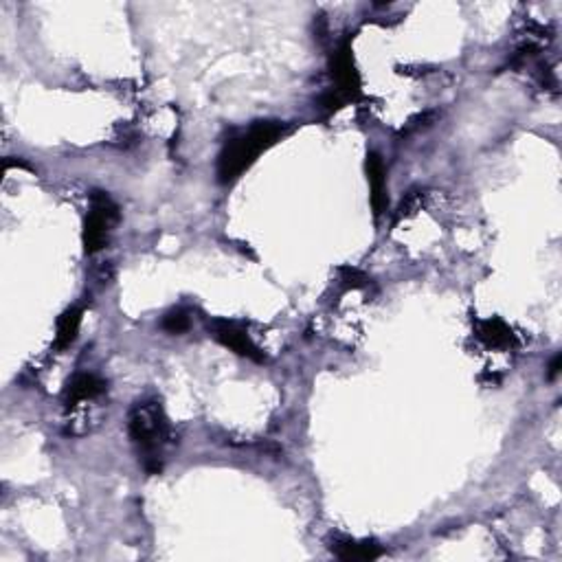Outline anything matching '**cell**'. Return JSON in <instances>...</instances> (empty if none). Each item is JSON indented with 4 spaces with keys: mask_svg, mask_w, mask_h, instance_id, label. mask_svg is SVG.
Returning a JSON list of instances; mask_svg holds the SVG:
<instances>
[{
    "mask_svg": "<svg viewBox=\"0 0 562 562\" xmlns=\"http://www.w3.org/2000/svg\"><path fill=\"white\" fill-rule=\"evenodd\" d=\"M283 135H286V126L281 121H257L249 130L229 138L218 154V183H235L255 163L257 157L275 146Z\"/></svg>",
    "mask_w": 562,
    "mask_h": 562,
    "instance_id": "1",
    "label": "cell"
},
{
    "mask_svg": "<svg viewBox=\"0 0 562 562\" xmlns=\"http://www.w3.org/2000/svg\"><path fill=\"white\" fill-rule=\"evenodd\" d=\"M128 431L146 473L158 475L163 470V448L171 440V428L163 406L157 400L135 404L128 417Z\"/></svg>",
    "mask_w": 562,
    "mask_h": 562,
    "instance_id": "2",
    "label": "cell"
},
{
    "mask_svg": "<svg viewBox=\"0 0 562 562\" xmlns=\"http://www.w3.org/2000/svg\"><path fill=\"white\" fill-rule=\"evenodd\" d=\"M121 213L117 202L106 194V191H93L90 194V205L88 213H86L84 220V250L88 255L99 253L104 250L110 242V233L115 229V224L119 222Z\"/></svg>",
    "mask_w": 562,
    "mask_h": 562,
    "instance_id": "3",
    "label": "cell"
},
{
    "mask_svg": "<svg viewBox=\"0 0 562 562\" xmlns=\"http://www.w3.org/2000/svg\"><path fill=\"white\" fill-rule=\"evenodd\" d=\"M330 68L332 77L336 82V93L342 99H356L361 97V73H358L354 53H352L350 42H342V45L332 53L330 57Z\"/></svg>",
    "mask_w": 562,
    "mask_h": 562,
    "instance_id": "4",
    "label": "cell"
},
{
    "mask_svg": "<svg viewBox=\"0 0 562 562\" xmlns=\"http://www.w3.org/2000/svg\"><path fill=\"white\" fill-rule=\"evenodd\" d=\"M209 332L220 345L229 347V350L235 352V354L249 358V361L255 363H264L266 356L260 347L250 341V336L246 334V330L240 328L238 323L227 319H211L209 321Z\"/></svg>",
    "mask_w": 562,
    "mask_h": 562,
    "instance_id": "5",
    "label": "cell"
},
{
    "mask_svg": "<svg viewBox=\"0 0 562 562\" xmlns=\"http://www.w3.org/2000/svg\"><path fill=\"white\" fill-rule=\"evenodd\" d=\"M106 392V383L95 373H77V376L68 380L64 387L62 403L66 409H77L79 404L88 403V400L99 398Z\"/></svg>",
    "mask_w": 562,
    "mask_h": 562,
    "instance_id": "6",
    "label": "cell"
},
{
    "mask_svg": "<svg viewBox=\"0 0 562 562\" xmlns=\"http://www.w3.org/2000/svg\"><path fill=\"white\" fill-rule=\"evenodd\" d=\"M367 180H369V200H372L373 216L380 218L387 211V176H384V163L376 152L367 154Z\"/></svg>",
    "mask_w": 562,
    "mask_h": 562,
    "instance_id": "7",
    "label": "cell"
},
{
    "mask_svg": "<svg viewBox=\"0 0 562 562\" xmlns=\"http://www.w3.org/2000/svg\"><path fill=\"white\" fill-rule=\"evenodd\" d=\"M330 549L336 558L347 562H367L383 556V547H380L376 540H354L347 536L332 538Z\"/></svg>",
    "mask_w": 562,
    "mask_h": 562,
    "instance_id": "8",
    "label": "cell"
},
{
    "mask_svg": "<svg viewBox=\"0 0 562 562\" xmlns=\"http://www.w3.org/2000/svg\"><path fill=\"white\" fill-rule=\"evenodd\" d=\"M477 339L490 350H510L516 345V336L510 330V325L503 323L501 319H484L477 323Z\"/></svg>",
    "mask_w": 562,
    "mask_h": 562,
    "instance_id": "9",
    "label": "cell"
},
{
    "mask_svg": "<svg viewBox=\"0 0 562 562\" xmlns=\"http://www.w3.org/2000/svg\"><path fill=\"white\" fill-rule=\"evenodd\" d=\"M79 325H82V308L73 306L64 310L57 319V332H56V347L57 350H66L71 347L75 339H77Z\"/></svg>",
    "mask_w": 562,
    "mask_h": 562,
    "instance_id": "10",
    "label": "cell"
},
{
    "mask_svg": "<svg viewBox=\"0 0 562 562\" xmlns=\"http://www.w3.org/2000/svg\"><path fill=\"white\" fill-rule=\"evenodd\" d=\"M163 330L169 332V334H183V332L189 330V314L185 310H174V312L165 314Z\"/></svg>",
    "mask_w": 562,
    "mask_h": 562,
    "instance_id": "11",
    "label": "cell"
},
{
    "mask_svg": "<svg viewBox=\"0 0 562 562\" xmlns=\"http://www.w3.org/2000/svg\"><path fill=\"white\" fill-rule=\"evenodd\" d=\"M339 280L342 281V286L352 288V291H358V288H365L369 283V277L363 271L352 269V266H342L339 271Z\"/></svg>",
    "mask_w": 562,
    "mask_h": 562,
    "instance_id": "12",
    "label": "cell"
},
{
    "mask_svg": "<svg viewBox=\"0 0 562 562\" xmlns=\"http://www.w3.org/2000/svg\"><path fill=\"white\" fill-rule=\"evenodd\" d=\"M420 202H422V194H420V191L411 189L409 194L404 196V200H403V205H400L398 213H395V222H400V220H403V218H409L411 213H414L415 209L420 207Z\"/></svg>",
    "mask_w": 562,
    "mask_h": 562,
    "instance_id": "13",
    "label": "cell"
},
{
    "mask_svg": "<svg viewBox=\"0 0 562 562\" xmlns=\"http://www.w3.org/2000/svg\"><path fill=\"white\" fill-rule=\"evenodd\" d=\"M560 367H562V356H556L554 361H551V365H549L547 378H549V380H554L556 376H558V373H560Z\"/></svg>",
    "mask_w": 562,
    "mask_h": 562,
    "instance_id": "14",
    "label": "cell"
}]
</instances>
